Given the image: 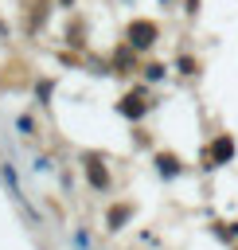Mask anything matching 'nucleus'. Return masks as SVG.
Wrapping results in <instances>:
<instances>
[{"label":"nucleus","mask_w":238,"mask_h":250,"mask_svg":"<svg viewBox=\"0 0 238 250\" xmlns=\"http://www.w3.org/2000/svg\"><path fill=\"white\" fill-rule=\"evenodd\" d=\"M152 39H156V27H152V23H144V20H140V23H133V27H129V43L148 47Z\"/></svg>","instance_id":"nucleus-1"},{"label":"nucleus","mask_w":238,"mask_h":250,"mask_svg":"<svg viewBox=\"0 0 238 250\" xmlns=\"http://www.w3.org/2000/svg\"><path fill=\"white\" fill-rule=\"evenodd\" d=\"M90 180H94V188H105L109 184V176H105V168H98V160H90Z\"/></svg>","instance_id":"nucleus-2"},{"label":"nucleus","mask_w":238,"mask_h":250,"mask_svg":"<svg viewBox=\"0 0 238 250\" xmlns=\"http://www.w3.org/2000/svg\"><path fill=\"white\" fill-rule=\"evenodd\" d=\"M230 152H234V145H230L226 137H218V145H215V156H218V160H226Z\"/></svg>","instance_id":"nucleus-3"}]
</instances>
